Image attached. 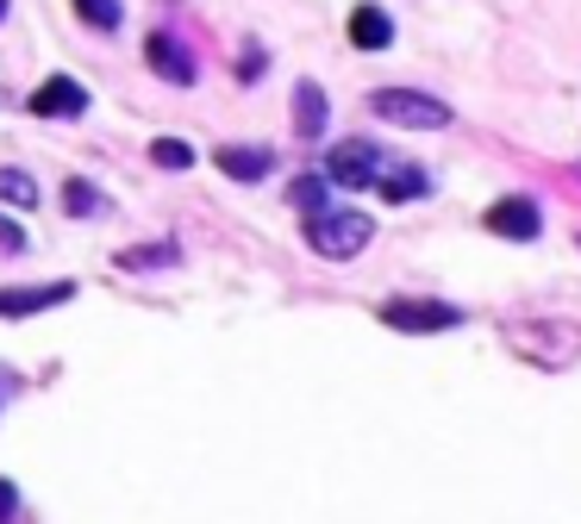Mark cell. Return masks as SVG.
<instances>
[{
	"label": "cell",
	"instance_id": "cell-1",
	"mask_svg": "<svg viewBox=\"0 0 581 524\" xmlns=\"http://www.w3.org/2000/svg\"><path fill=\"white\" fill-rule=\"evenodd\" d=\"M375 226H370V212H307V244L319 250V256H332V262H351L356 250H370Z\"/></svg>",
	"mask_w": 581,
	"mask_h": 524
},
{
	"label": "cell",
	"instance_id": "cell-2",
	"mask_svg": "<svg viewBox=\"0 0 581 524\" xmlns=\"http://www.w3.org/2000/svg\"><path fill=\"white\" fill-rule=\"evenodd\" d=\"M370 106H375V119L406 125V132H438V125H450V106L419 94V87H382V94H370Z\"/></svg>",
	"mask_w": 581,
	"mask_h": 524
},
{
	"label": "cell",
	"instance_id": "cell-3",
	"mask_svg": "<svg viewBox=\"0 0 581 524\" xmlns=\"http://www.w3.org/2000/svg\"><path fill=\"white\" fill-rule=\"evenodd\" d=\"M375 175H382V150L363 138H344L332 157H325V181H338V188H370Z\"/></svg>",
	"mask_w": 581,
	"mask_h": 524
},
{
	"label": "cell",
	"instance_id": "cell-4",
	"mask_svg": "<svg viewBox=\"0 0 581 524\" xmlns=\"http://www.w3.org/2000/svg\"><path fill=\"white\" fill-rule=\"evenodd\" d=\"M382 318L394 332H450V325H463V313L444 306V300H387Z\"/></svg>",
	"mask_w": 581,
	"mask_h": 524
},
{
	"label": "cell",
	"instance_id": "cell-5",
	"mask_svg": "<svg viewBox=\"0 0 581 524\" xmlns=\"http://www.w3.org/2000/svg\"><path fill=\"white\" fill-rule=\"evenodd\" d=\"M488 231L494 238H512V244H531V238L544 231V212H538V200L512 193V200H494L488 207Z\"/></svg>",
	"mask_w": 581,
	"mask_h": 524
},
{
	"label": "cell",
	"instance_id": "cell-6",
	"mask_svg": "<svg viewBox=\"0 0 581 524\" xmlns=\"http://www.w3.org/2000/svg\"><path fill=\"white\" fill-rule=\"evenodd\" d=\"M38 119H82L89 113V87L70 82V75H51V82H38V94L25 101Z\"/></svg>",
	"mask_w": 581,
	"mask_h": 524
},
{
	"label": "cell",
	"instance_id": "cell-7",
	"mask_svg": "<svg viewBox=\"0 0 581 524\" xmlns=\"http://www.w3.org/2000/svg\"><path fill=\"white\" fill-rule=\"evenodd\" d=\"M63 300H75V281H44V287H7V294H0V318L51 313V306H63Z\"/></svg>",
	"mask_w": 581,
	"mask_h": 524
},
{
	"label": "cell",
	"instance_id": "cell-8",
	"mask_svg": "<svg viewBox=\"0 0 581 524\" xmlns=\"http://www.w3.org/2000/svg\"><path fill=\"white\" fill-rule=\"evenodd\" d=\"M144 56H151V70H157L163 82H176V87H188L194 75H200V63L188 56V44H181V38H169V32H151Z\"/></svg>",
	"mask_w": 581,
	"mask_h": 524
},
{
	"label": "cell",
	"instance_id": "cell-9",
	"mask_svg": "<svg viewBox=\"0 0 581 524\" xmlns=\"http://www.w3.org/2000/svg\"><path fill=\"white\" fill-rule=\"evenodd\" d=\"M212 163H219L231 181H263V175L276 169V150H263V144H219Z\"/></svg>",
	"mask_w": 581,
	"mask_h": 524
},
{
	"label": "cell",
	"instance_id": "cell-10",
	"mask_svg": "<svg viewBox=\"0 0 581 524\" xmlns=\"http://www.w3.org/2000/svg\"><path fill=\"white\" fill-rule=\"evenodd\" d=\"M351 44L356 51H387V44H394V19H387L375 0H363L351 13Z\"/></svg>",
	"mask_w": 581,
	"mask_h": 524
},
{
	"label": "cell",
	"instance_id": "cell-11",
	"mask_svg": "<svg viewBox=\"0 0 581 524\" xmlns=\"http://www.w3.org/2000/svg\"><path fill=\"white\" fill-rule=\"evenodd\" d=\"M325 119H332L325 87H319V82H300L294 87V132H300V138H319V132H325Z\"/></svg>",
	"mask_w": 581,
	"mask_h": 524
},
{
	"label": "cell",
	"instance_id": "cell-12",
	"mask_svg": "<svg viewBox=\"0 0 581 524\" xmlns=\"http://www.w3.org/2000/svg\"><path fill=\"white\" fill-rule=\"evenodd\" d=\"M375 181H382V200H394V207H406V200H419V193L432 188V175L413 169V163H394V169H382Z\"/></svg>",
	"mask_w": 581,
	"mask_h": 524
},
{
	"label": "cell",
	"instance_id": "cell-13",
	"mask_svg": "<svg viewBox=\"0 0 581 524\" xmlns=\"http://www.w3.org/2000/svg\"><path fill=\"white\" fill-rule=\"evenodd\" d=\"M63 212H75V219H101V212H106V193L94 188L89 175H70V181H63Z\"/></svg>",
	"mask_w": 581,
	"mask_h": 524
},
{
	"label": "cell",
	"instance_id": "cell-14",
	"mask_svg": "<svg viewBox=\"0 0 581 524\" xmlns=\"http://www.w3.org/2000/svg\"><path fill=\"white\" fill-rule=\"evenodd\" d=\"M0 207H7V212L38 207V181L25 169H0Z\"/></svg>",
	"mask_w": 581,
	"mask_h": 524
},
{
	"label": "cell",
	"instance_id": "cell-15",
	"mask_svg": "<svg viewBox=\"0 0 581 524\" xmlns=\"http://www.w3.org/2000/svg\"><path fill=\"white\" fill-rule=\"evenodd\" d=\"M181 250L176 244H138V250H120V269H176Z\"/></svg>",
	"mask_w": 581,
	"mask_h": 524
},
{
	"label": "cell",
	"instance_id": "cell-16",
	"mask_svg": "<svg viewBox=\"0 0 581 524\" xmlns=\"http://www.w3.org/2000/svg\"><path fill=\"white\" fill-rule=\"evenodd\" d=\"M325 193H332V181H325V175H294L288 200H294L300 212H325Z\"/></svg>",
	"mask_w": 581,
	"mask_h": 524
},
{
	"label": "cell",
	"instance_id": "cell-17",
	"mask_svg": "<svg viewBox=\"0 0 581 524\" xmlns=\"http://www.w3.org/2000/svg\"><path fill=\"white\" fill-rule=\"evenodd\" d=\"M75 13L89 19L94 32H120V19H125V7H120V0H75Z\"/></svg>",
	"mask_w": 581,
	"mask_h": 524
},
{
	"label": "cell",
	"instance_id": "cell-18",
	"mask_svg": "<svg viewBox=\"0 0 581 524\" xmlns=\"http://www.w3.org/2000/svg\"><path fill=\"white\" fill-rule=\"evenodd\" d=\"M151 157H157V169H188L194 150L181 138H157V144H151Z\"/></svg>",
	"mask_w": 581,
	"mask_h": 524
},
{
	"label": "cell",
	"instance_id": "cell-19",
	"mask_svg": "<svg viewBox=\"0 0 581 524\" xmlns=\"http://www.w3.org/2000/svg\"><path fill=\"white\" fill-rule=\"evenodd\" d=\"M13 250H25V231L13 219H0V256H13Z\"/></svg>",
	"mask_w": 581,
	"mask_h": 524
},
{
	"label": "cell",
	"instance_id": "cell-20",
	"mask_svg": "<svg viewBox=\"0 0 581 524\" xmlns=\"http://www.w3.org/2000/svg\"><path fill=\"white\" fill-rule=\"evenodd\" d=\"M13 518H19V493L0 481V524H13Z\"/></svg>",
	"mask_w": 581,
	"mask_h": 524
},
{
	"label": "cell",
	"instance_id": "cell-21",
	"mask_svg": "<svg viewBox=\"0 0 581 524\" xmlns=\"http://www.w3.org/2000/svg\"><path fill=\"white\" fill-rule=\"evenodd\" d=\"M238 75H245V82H257V75H263V51H245V56H238Z\"/></svg>",
	"mask_w": 581,
	"mask_h": 524
},
{
	"label": "cell",
	"instance_id": "cell-22",
	"mask_svg": "<svg viewBox=\"0 0 581 524\" xmlns=\"http://www.w3.org/2000/svg\"><path fill=\"white\" fill-rule=\"evenodd\" d=\"M0 394H13V375H7V368H0Z\"/></svg>",
	"mask_w": 581,
	"mask_h": 524
},
{
	"label": "cell",
	"instance_id": "cell-23",
	"mask_svg": "<svg viewBox=\"0 0 581 524\" xmlns=\"http://www.w3.org/2000/svg\"><path fill=\"white\" fill-rule=\"evenodd\" d=\"M0 19H7V0H0Z\"/></svg>",
	"mask_w": 581,
	"mask_h": 524
}]
</instances>
